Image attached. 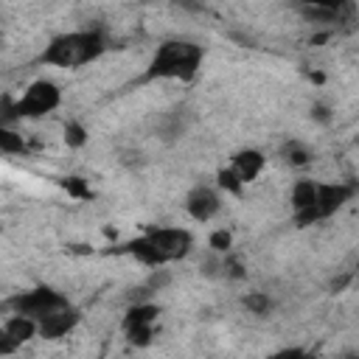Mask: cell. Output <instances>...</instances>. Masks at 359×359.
Instances as JSON below:
<instances>
[{"instance_id":"1","label":"cell","mask_w":359,"mask_h":359,"mask_svg":"<svg viewBox=\"0 0 359 359\" xmlns=\"http://www.w3.org/2000/svg\"><path fill=\"white\" fill-rule=\"evenodd\" d=\"M351 188L339 182H317V180H297L292 188V210L300 224H314L337 213L348 199Z\"/></svg>"},{"instance_id":"2","label":"cell","mask_w":359,"mask_h":359,"mask_svg":"<svg viewBox=\"0 0 359 359\" xmlns=\"http://www.w3.org/2000/svg\"><path fill=\"white\" fill-rule=\"evenodd\" d=\"M191 244H194V238L182 227H151L140 238L129 241L126 252L135 255L140 264L157 269L163 264H171V261L182 258V255H188Z\"/></svg>"},{"instance_id":"3","label":"cell","mask_w":359,"mask_h":359,"mask_svg":"<svg viewBox=\"0 0 359 359\" xmlns=\"http://www.w3.org/2000/svg\"><path fill=\"white\" fill-rule=\"evenodd\" d=\"M104 36L98 31H67L48 42L39 62L53 67H81L104 53Z\"/></svg>"},{"instance_id":"4","label":"cell","mask_w":359,"mask_h":359,"mask_svg":"<svg viewBox=\"0 0 359 359\" xmlns=\"http://www.w3.org/2000/svg\"><path fill=\"white\" fill-rule=\"evenodd\" d=\"M202 67V48L185 39H168L163 42L146 70V79H194Z\"/></svg>"},{"instance_id":"5","label":"cell","mask_w":359,"mask_h":359,"mask_svg":"<svg viewBox=\"0 0 359 359\" xmlns=\"http://www.w3.org/2000/svg\"><path fill=\"white\" fill-rule=\"evenodd\" d=\"M59 104H62L59 87L48 79H36L25 87V93L14 104L6 98V123H11L14 118H42L53 112Z\"/></svg>"},{"instance_id":"6","label":"cell","mask_w":359,"mask_h":359,"mask_svg":"<svg viewBox=\"0 0 359 359\" xmlns=\"http://www.w3.org/2000/svg\"><path fill=\"white\" fill-rule=\"evenodd\" d=\"M65 306H67V297H65V294H59V292H56V289H50V286H36V289L20 292V294H14V297L8 300V309H11L14 314L34 317L36 323H39V320H45L48 314H53V311L65 309Z\"/></svg>"},{"instance_id":"7","label":"cell","mask_w":359,"mask_h":359,"mask_svg":"<svg viewBox=\"0 0 359 359\" xmlns=\"http://www.w3.org/2000/svg\"><path fill=\"white\" fill-rule=\"evenodd\" d=\"M154 320H157V306L151 303H135L126 317H123V331L132 342L137 345H146L154 334Z\"/></svg>"},{"instance_id":"8","label":"cell","mask_w":359,"mask_h":359,"mask_svg":"<svg viewBox=\"0 0 359 359\" xmlns=\"http://www.w3.org/2000/svg\"><path fill=\"white\" fill-rule=\"evenodd\" d=\"M219 208H222L219 194H216V188H210V185H196V188L188 194V199H185V210H188V216L196 219V222L213 219V216L219 213Z\"/></svg>"},{"instance_id":"9","label":"cell","mask_w":359,"mask_h":359,"mask_svg":"<svg viewBox=\"0 0 359 359\" xmlns=\"http://www.w3.org/2000/svg\"><path fill=\"white\" fill-rule=\"evenodd\" d=\"M36 331H39V323H36L34 317L11 314V317L3 323V345H0V353H8V351H14L17 345L28 342Z\"/></svg>"},{"instance_id":"10","label":"cell","mask_w":359,"mask_h":359,"mask_svg":"<svg viewBox=\"0 0 359 359\" xmlns=\"http://www.w3.org/2000/svg\"><path fill=\"white\" fill-rule=\"evenodd\" d=\"M264 154L261 151H255V149H241L238 154H233V160H230V171L238 177V182L241 185H247V182H252L261 171H264Z\"/></svg>"},{"instance_id":"11","label":"cell","mask_w":359,"mask_h":359,"mask_svg":"<svg viewBox=\"0 0 359 359\" xmlns=\"http://www.w3.org/2000/svg\"><path fill=\"white\" fill-rule=\"evenodd\" d=\"M76 320H79V314H76V309L67 303L65 309H59V311L48 314L45 320H39V334H42V337H48V339L65 337V334L76 325Z\"/></svg>"},{"instance_id":"12","label":"cell","mask_w":359,"mask_h":359,"mask_svg":"<svg viewBox=\"0 0 359 359\" xmlns=\"http://www.w3.org/2000/svg\"><path fill=\"white\" fill-rule=\"evenodd\" d=\"M182 129H185V112H182V109H171V112H165V115L160 118V132H163L165 140L180 137Z\"/></svg>"},{"instance_id":"13","label":"cell","mask_w":359,"mask_h":359,"mask_svg":"<svg viewBox=\"0 0 359 359\" xmlns=\"http://www.w3.org/2000/svg\"><path fill=\"white\" fill-rule=\"evenodd\" d=\"M0 149H3L6 154H22V151H25V140H22L17 132L3 129V132H0Z\"/></svg>"},{"instance_id":"14","label":"cell","mask_w":359,"mask_h":359,"mask_svg":"<svg viewBox=\"0 0 359 359\" xmlns=\"http://www.w3.org/2000/svg\"><path fill=\"white\" fill-rule=\"evenodd\" d=\"M306 11H323V14H337L348 0H300Z\"/></svg>"},{"instance_id":"15","label":"cell","mask_w":359,"mask_h":359,"mask_svg":"<svg viewBox=\"0 0 359 359\" xmlns=\"http://www.w3.org/2000/svg\"><path fill=\"white\" fill-rule=\"evenodd\" d=\"M65 140H67L70 146H84V140H87L84 126L76 123V121H67V123H65Z\"/></svg>"},{"instance_id":"16","label":"cell","mask_w":359,"mask_h":359,"mask_svg":"<svg viewBox=\"0 0 359 359\" xmlns=\"http://www.w3.org/2000/svg\"><path fill=\"white\" fill-rule=\"evenodd\" d=\"M244 306H247L252 314H264V311H269V297L261 294V292H250V294L244 297Z\"/></svg>"},{"instance_id":"17","label":"cell","mask_w":359,"mask_h":359,"mask_svg":"<svg viewBox=\"0 0 359 359\" xmlns=\"http://www.w3.org/2000/svg\"><path fill=\"white\" fill-rule=\"evenodd\" d=\"M283 154H286V163H292V165H303V163H309V151H306L300 143H286Z\"/></svg>"},{"instance_id":"18","label":"cell","mask_w":359,"mask_h":359,"mask_svg":"<svg viewBox=\"0 0 359 359\" xmlns=\"http://www.w3.org/2000/svg\"><path fill=\"white\" fill-rule=\"evenodd\" d=\"M210 247H213V250H227V247H230V233H227V230H216V233L210 236Z\"/></svg>"},{"instance_id":"19","label":"cell","mask_w":359,"mask_h":359,"mask_svg":"<svg viewBox=\"0 0 359 359\" xmlns=\"http://www.w3.org/2000/svg\"><path fill=\"white\" fill-rule=\"evenodd\" d=\"M65 188H67L70 194H76V196H87V194H90V191L81 185V180H79V177H70V180L65 182Z\"/></svg>"}]
</instances>
